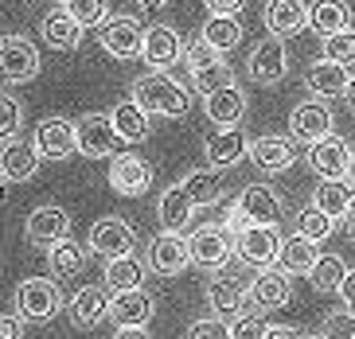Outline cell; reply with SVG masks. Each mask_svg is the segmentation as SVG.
<instances>
[{
	"label": "cell",
	"instance_id": "6da1fadb",
	"mask_svg": "<svg viewBox=\"0 0 355 339\" xmlns=\"http://www.w3.org/2000/svg\"><path fill=\"white\" fill-rule=\"evenodd\" d=\"M133 102L153 117H184L191 110V94L168 71H148L145 78L133 82Z\"/></svg>",
	"mask_w": 355,
	"mask_h": 339
},
{
	"label": "cell",
	"instance_id": "7a4b0ae2",
	"mask_svg": "<svg viewBox=\"0 0 355 339\" xmlns=\"http://www.w3.org/2000/svg\"><path fill=\"white\" fill-rule=\"evenodd\" d=\"M250 273H242L239 266H223L211 273L207 281V304H211V316H219V320H234L246 312V297H250Z\"/></svg>",
	"mask_w": 355,
	"mask_h": 339
},
{
	"label": "cell",
	"instance_id": "3957f363",
	"mask_svg": "<svg viewBox=\"0 0 355 339\" xmlns=\"http://www.w3.org/2000/svg\"><path fill=\"white\" fill-rule=\"evenodd\" d=\"M184 62H188V78L191 86H196L203 98L215 90H223V86H230V67L227 59H223L215 47H211L203 35H196V40L188 43V51H184Z\"/></svg>",
	"mask_w": 355,
	"mask_h": 339
},
{
	"label": "cell",
	"instance_id": "277c9868",
	"mask_svg": "<svg viewBox=\"0 0 355 339\" xmlns=\"http://www.w3.org/2000/svg\"><path fill=\"white\" fill-rule=\"evenodd\" d=\"M63 308V293L55 277H28L16 288V316L24 324H47Z\"/></svg>",
	"mask_w": 355,
	"mask_h": 339
},
{
	"label": "cell",
	"instance_id": "5b68a950",
	"mask_svg": "<svg viewBox=\"0 0 355 339\" xmlns=\"http://www.w3.org/2000/svg\"><path fill=\"white\" fill-rule=\"evenodd\" d=\"M78 153L86 160H110V156L121 153V133L114 129V117L110 113H86L78 117Z\"/></svg>",
	"mask_w": 355,
	"mask_h": 339
},
{
	"label": "cell",
	"instance_id": "8992f818",
	"mask_svg": "<svg viewBox=\"0 0 355 339\" xmlns=\"http://www.w3.org/2000/svg\"><path fill=\"white\" fill-rule=\"evenodd\" d=\"M35 74H40V47L28 35H8L0 47V78L8 86H20L32 82Z\"/></svg>",
	"mask_w": 355,
	"mask_h": 339
},
{
	"label": "cell",
	"instance_id": "52a82bcc",
	"mask_svg": "<svg viewBox=\"0 0 355 339\" xmlns=\"http://www.w3.org/2000/svg\"><path fill=\"white\" fill-rule=\"evenodd\" d=\"M230 230L227 226H199L196 234H188V250H191V266L199 269H223L234 254V242H230Z\"/></svg>",
	"mask_w": 355,
	"mask_h": 339
},
{
	"label": "cell",
	"instance_id": "ba28073f",
	"mask_svg": "<svg viewBox=\"0 0 355 339\" xmlns=\"http://www.w3.org/2000/svg\"><path fill=\"white\" fill-rule=\"evenodd\" d=\"M282 230L277 226H246L242 234H234V254H239V261H246V266H273L277 261V254H282Z\"/></svg>",
	"mask_w": 355,
	"mask_h": 339
},
{
	"label": "cell",
	"instance_id": "9c48e42d",
	"mask_svg": "<svg viewBox=\"0 0 355 339\" xmlns=\"http://www.w3.org/2000/svg\"><path fill=\"white\" fill-rule=\"evenodd\" d=\"M137 250V234L125 218H98L90 226V254L105 257V261H117V257H129Z\"/></svg>",
	"mask_w": 355,
	"mask_h": 339
},
{
	"label": "cell",
	"instance_id": "30bf717a",
	"mask_svg": "<svg viewBox=\"0 0 355 339\" xmlns=\"http://www.w3.org/2000/svg\"><path fill=\"white\" fill-rule=\"evenodd\" d=\"M98 40H102L105 55H114V59H141V51H145V28L133 16H110L98 28Z\"/></svg>",
	"mask_w": 355,
	"mask_h": 339
},
{
	"label": "cell",
	"instance_id": "8fae6325",
	"mask_svg": "<svg viewBox=\"0 0 355 339\" xmlns=\"http://www.w3.org/2000/svg\"><path fill=\"white\" fill-rule=\"evenodd\" d=\"M32 144L40 148L43 160H67L71 153H78V125L67 117H43L35 125Z\"/></svg>",
	"mask_w": 355,
	"mask_h": 339
},
{
	"label": "cell",
	"instance_id": "7c38bea8",
	"mask_svg": "<svg viewBox=\"0 0 355 339\" xmlns=\"http://www.w3.org/2000/svg\"><path fill=\"white\" fill-rule=\"evenodd\" d=\"M352 156H355V148L340 133L309 144V168H313L320 180H344V175L352 172Z\"/></svg>",
	"mask_w": 355,
	"mask_h": 339
},
{
	"label": "cell",
	"instance_id": "4fadbf2b",
	"mask_svg": "<svg viewBox=\"0 0 355 339\" xmlns=\"http://www.w3.org/2000/svg\"><path fill=\"white\" fill-rule=\"evenodd\" d=\"M105 180H110V187L117 195H145L148 184H153V168L137 153H117V156H110Z\"/></svg>",
	"mask_w": 355,
	"mask_h": 339
},
{
	"label": "cell",
	"instance_id": "5bb4252c",
	"mask_svg": "<svg viewBox=\"0 0 355 339\" xmlns=\"http://www.w3.org/2000/svg\"><path fill=\"white\" fill-rule=\"evenodd\" d=\"M24 234H28V242H32V246L51 250L55 242L71 238V215H67L63 207L43 203V207H35L32 215H28V223H24Z\"/></svg>",
	"mask_w": 355,
	"mask_h": 339
},
{
	"label": "cell",
	"instance_id": "9a60e30c",
	"mask_svg": "<svg viewBox=\"0 0 355 339\" xmlns=\"http://www.w3.org/2000/svg\"><path fill=\"white\" fill-rule=\"evenodd\" d=\"M184 40H180L176 28H168V24H153V28H145V51H141V59H145L148 71H168V67H176L180 59H184Z\"/></svg>",
	"mask_w": 355,
	"mask_h": 339
},
{
	"label": "cell",
	"instance_id": "2e32d148",
	"mask_svg": "<svg viewBox=\"0 0 355 339\" xmlns=\"http://www.w3.org/2000/svg\"><path fill=\"white\" fill-rule=\"evenodd\" d=\"M289 137L304 144H316L324 137H332V110L324 105V98H309L289 113Z\"/></svg>",
	"mask_w": 355,
	"mask_h": 339
},
{
	"label": "cell",
	"instance_id": "e0dca14e",
	"mask_svg": "<svg viewBox=\"0 0 355 339\" xmlns=\"http://www.w3.org/2000/svg\"><path fill=\"white\" fill-rule=\"evenodd\" d=\"M246 71H250V78H254V82H261V86L282 82L285 71H289V55H285V43L277 40V35H266L261 43H254Z\"/></svg>",
	"mask_w": 355,
	"mask_h": 339
},
{
	"label": "cell",
	"instance_id": "ac0fdd59",
	"mask_svg": "<svg viewBox=\"0 0 355 339\" xmlns=\"http://www.w3.org/2000/svg\"><path fill=\"white\" fill-rule=\"evenodd\" d=\"M234 207L242 211L246 226H277L282 218V195L270 184H246Z\"/></svg>",
	"mask_w": 355,
	"mask_h": 339
},
{
	"label": "cell",
	"instance_id": "d6986e66",
	"mask_svg": "<svg viewBox=\"0 0 355 339\" xmlns=\"http://www.w3.org/2000/svg\"><path fill=\"white\" fill-rule=\"evenodd\" d=\"M250 300L258 304L261 312H270V308H285L293 300V277L285 273V269H258L250 281Z\"/></svg>",
	"mask_w": 355,
	"mask_h": 339
},
{
	"label": "cell",
	"instance_id": "ffe728a7",
	"mask_svg": "<svg viewBox=\"0 0 355 339\" xmlns=\"http://www.w3.org/2000/svg\"><path fill=\"white\" fill-rule=\"evenodd\" d=\"M188 266H191L188 238H180V234L153 238V246H148V269H153V273H160V277H176V273H184Z\"/></svg>",
	"mask_w": 355,
	"mask_h": 339
},
{
	"label": "cell",
	"instance_id": "44dd1931",
	"mask_svg": "<svg viewBox=\"0 0 355 339\" xmlns=\"http://www.w3.org/2000/svg\"><path fill=\"white\" fill-rule=\"evenodd\" d=\"M110 308H114V297L105 285H86L71 297V320L74 328H98L102 320H110Z\"/></svg>",
	"mask_w": 355,
	"mask_h": 339
},
{
	"label": "cell",
	"instance_id": "7402d4cb",
	"mask_svg": "<svg viewBox=\"0 0 355 339\" xmlns=\"http://www.w3.org/2000/svg\"><path fill=\"white\" fill-rule=\"evenodd\" d=\"M203 110H207V117L215 121V129H239V121L246 117V110H250V102H246V94H242V86H223V90L207 94L203 98Z\"/></svg>",
	"mask_w": 355,
	"mask_h": 339
},
{
	"label": "cell",
	"instance_id": "603a6c76",
	"mask_svg": "<svg viewBox=\"0 0 355 339\" xmlns=\"http://www.w3.org/2000/svg\"><path fill=\"white\" fill-rule=\"evenodd\" d=\"M40 148L32 141H4L0 148V175L8 184H28L35 172H40Z\"/></svg>",
	"mask_w": 355,
	"mask_h": 339
},
{
	"label": "cell",
	"instance_id": "cb8c5ba5",
	"mask_svg": "<svg viewBox=\"0 0 355 339\" xmlns=\"http://www.w3.org/2000/svg\"><path fill=\"white\" fill-rule=\"evenodd\" d=\"M203 153H207V168H234L242 156H250V141L242 129H215V133L203 141Z\"/></svg>",
	"mask_w": 355,
	"mask_h": 339
},
{
	"label": "cell",
	"instance_id": "d4e9b609",
	"mask_svg": "<svg viewBox=\"0 0 355 339\" xmlns=\"http://www.w3.org/2000/svg\"><path fill=\"white\" fill-rule=\"evenodd\" d=\"M83 31H86V28L74 20V16L63 8V4H55V8L40 20L43 43H47V47H55V51H74V47L83 43Z\"/></svg>",
	"mask_w": 355,
	"mask_h": 339
},
{
	"label": "cell",
	"instance_id": "484cf974",
	"mask_svg": "<svg viewBox=\"0 0 355 339\" xmlns=\"http://www.w3.org/2000/svg\"><path fill=\"white\" fill-rule=\"evenodd\" d=\"M347 82H352V74H347L344 62L320 59V62H313V67L304 71V86H309V94H313V98H324V102H328V98H344Z\"/></svg>",
	"mask_w": 355,
	"mask_h": 339
},
{
	"label": "cell",
	"instance_id": "4316f807",
	"mask_svg": "<svg viewBox=\"0 0 355 339\" xmlns=\"http://www.w3.org/2000/svg\"><path fill=\"white\" fill-rule=\"evenodd\" d=\"M250 160L258 172H285V168H293V160H297V148H293V141H285V137H254L250 141Z\"/></svg>",
	"mask_w": 355,
	"mask_h": 339
},
{
	"label": "cell",
	"instance_id": "83f0119b",
	"mask_svg": "<svg viewBox=\"0 0 355 339\" xmlns=\"http://www.w3.org/2000/svg\"><path fill=\"white\" fill-rule=\"evenodd\" d=\"M157 312V300L153 293L145 288H133V293H117L114 297V308H110V320H114L117 328H145L148 320Z\"/></svg>",
	"mask_w": 355,
	"mask_h": 339
},
{
	"label": "cell",
	"instance_id": "f1b7e54d",
	"mask_svg": "<svg viewBox=\"0 0 355 339\" xmlns=\"http://www.w3.org/2000/svg\"><path fill=\"white\" fill-rule=\"evenodd\" d=\"M261 20H266L270 35L285 40V35H297L309 24V8H304V0H266Z\"/></svg>",
	"mask_w": 355,
	"mask_h": 339
},
{
	"label": "cell",
	"instance_id": "f546056e",
	"mask_svg": "<svg viewBox=\"0 0 355 339\" xmlns=\"http://www.w3.org/2000/svg\"><path fill=\"white\" fill-rule=\"evenodd\" d=\"M309 28L320 35V40H332L340 31L352 28V8L347 0H313L309 4Z\"/></svg>",
	"mask_w": 355,
	"mask_h": 339
},
{
	"label": "cell",
	"instance_id": "4dcf8cb0",
	"mask_svg": "<svg viewBox=\"0 0 355 339\" xmlns=\"http://www.w3.org/2000/svg\"><path fill=\"white\" fill-rule=\"evenodd\" d=\"M110 117H114V129L121 133L125 144H141V141H148V133H153V113H145L133 98L121 102V105H114Z\"/></svg>",
	"mask_w": 355,
	"mask_h": 339
},
{
	"label": "cell",
	"instance_id": "1f68e13d",
	"mask_svg": "<svg viewBox=\"0 0 355 339\" xmlns=\"http://www.w3.org/2000/svg\"><path fill=\"white\" fill-rule=\"evenodd\" d=\"M320 261V250L316 242H309L304 234H293L282 242V254H277V269H285L289 277H301V273H313V266Z\"/></svg>",
	"mask_w": 355,
	"mask_h": 339
},
{
	"label": "cell",
	"instance_id": "d6a6232c",
	"mask_svg": "<svg viewBox=\"0 0 355 339\" xmlns=\"http://www.w3.org/2000/svg\"><path fill=\"white\" fill-rule=\"evenodd\" d=\"M191 211H196V203L184 195V187H180V184L168 187L164 195H160V203H157L160 230H164V234H180V230L191 223Z\"/></svg>",
	"mask_w": 355,
	"mask_h": 339
},
{
	"label": "cell",
	"instance_id": "836d02e7",
	"mask_svg": "<svg viewBox=\"0 0 355 339\" xmlns=\"http://www.w3.org/2000/svg\"><path fill=\"white\" fill-rule=\"evenodd\" d=\"M145 273H148V261H141L137 254L129 257H117L105 266V288L110 293H133V288H145Z\"/></svg>",
	"mask_w": 355,
	"mask_h": 339
},
{
	"label": "cell",
	"instance_id": "e575fe53",
	"mask_svg": "<svg viewBox=\"0 0 355 339\" xmlns=\"http://www.w3.org/2000/svg\"><path fill=\"white\" fill-rule=\"evenodd\" d=\"M352 199H355V184H347V180H320L313 187V203L320 207L324 215H332L336 223L347 215Z\"/></svg>",
	"mask_w": 355,
	"mask_h": 339
},
{
	"label": "cell",
	"instance_id": "d590c367",
	"mask_svg": "<svg viewBox=\"0 0 355 339\" xmlns=\"http://www.w3.org/2000/svg\"><path fill=\"white\" fill-rule=\"evenodd\" d=\"M180 187H184V195L196 207H207L223 195V172L219 168H191V172L180 180Z\"/></svg>",
	"mask_w": 355,
	"mask_h": 339
},
{
	"label": "cell",
	"instance_id": "8d00e7d4",
	"mask_svg": "<svg viewBox=\"0 0 355 339\" xmlns=\"http://www.w3.org/2000/svg\"><path fill=\"white\" fill-rule=\"evenodd\" d=\"M199 35H203L219 55H227L242 43V24H239V16H207V24H203Z\"/></svg>",
	"mask_w": 355,
	"mask_h": 339
},
{
	"label": "cell",
	"instance_id": "74e56055",
	"mask_svg": "<svg viewBox=\"0 0 355 339\" xmlns=\"http://www.w3.org/2000/svg\"><path fill=\"white\" fill-rule=\"evenodd\" d=\"M47 266H51L55 281H63V277H74L78 269L86 266V250L74 242V238H63V242H55L51 250H47Z\"/></svg>",
	"mask_w": 355,
	"mask_h": 339
},
{
	"label": "cell",
	"instance_id": "f35d334b",
	"mask_svg": "<svg viewBox=\"0 0 355 339\" xmlns=\"http://www.w3.org/2000/svg\"><path fill=\"white\" fill-rule=\"evenodd\" d=\"M344 277H347V261L340 254H320V261H316L313 273H309L316 293H340Z\"/></svg>",
	"mask_w": 355,
	"mask_h": 339
},
{
	"label": "cell",
	"instance_id": "ab89813d",
	"mask_svg": "<svg viewBox=\"0 0 355 339\" xmlns=\"http://www.w3.org/2000/svg\"><path fill=\"white\" fill-rule=\"evenodd\" d=\"M293 226H297V234H304L309 242H316V246H320L324 238H332L336 218H332V215H324V211H320L316 203H309V207H301V211H297Z\"/></svg>",
	"mask_w": 355,
	"mask_h": 339
},
{
	"label": "cell",
	"instance_id": "60d3db41",
	"mask_svg": "<svg viewBox=\"0 0 355 339\" xmlns=\"http://www.w3.org/2000/svg\"><path fill=\"white\" fill-rule=\"evenodd\" d=\"M63 8L71 12L83 28H102V24L110 20V0H67Z\"/></svg>",
	"mask_w": 355,
	"mask_h": 339
},
{
	"label": "cell",
	"instance_id": "b9f144b4",
	"mask_svg": "<svg viewBox=\"0 0 355 339\" xmlns=\"http://www.w3.org/2000/svg\"><path fill=\"white\" fill-rule=\"evenodd\" d=\"M24 129V105L12 94H0V141H16Z\"/></svg>",
	"mask_w": 355,
	"mask_h": 339
},
{
	"label": "cell",
	"instance_id": "7bdbcfd3",
	"mask_svg": "<svg viewBox=\"0 0 355 339\" xmlns=\"http://www.w3.org/2000/svg\"><path fill=\"white\" fill-rule=\"evenodd\" d=\"M324 59L352 67V62H355V28L340 31V35H332V40H324Z\"/></svg>",
	"mask_w": 355,
	"mask_h": 339
},
{
	"label": "cell",
	"instance_id": "ee69618b",
	"mask_svg": "<svg viewBox=\"0 0 355 339\" xmlns=\"http://www.w3.org/2000/svg\"><path fill=\"white\" fill-rule=\"evenodd\" d=\"M266 331H270V324L254 312H242L230 320V339H266Z\"/></svg>",
	"mask_w": 355,
	"mask_h": 339
},
{
	"label": "cell",
	"instance_id": "f6af8a7d",
	"mask_svg": "<svg viewBox=\"0 0 355 339\" xmlns=\"http://www.w3.org/2000/svg\"><path fill=\"white\" fill-rule=\"evenodd\" d=\"M188 339H230V324L219 316H203L188 328Z\"/></svg>",
	"mask_w": 355,
	"mask_h": 339
},
{
	"label": "cell",
	"instance_id": "bcb514c9",
	"mask_svg": "<svg viewBox=\"0 0 355 339\" xmlns=\"http://www.w3.org/2000/svg\"><path fill=\"white\" fill-rule=\"evenodd\" d=\"M320 336H328V339H355V316L347 308H340V312H332V316L324 320V331Z\"/></svg>",
	"mask_w": 355,
	"mask_h": 339
},
{
	"label": "cell",
	"instance_id": "7dc6e473",
	"mask_svg": "<svg viewBox=\"0 0 355 339\" xmlns=\"http://www.w3.org/2000/svg\"><path fill=\"white\" fill-rule=\"evenodd\" d=\"M211 16H239L246 8V0H203Z\"/></svg>",
	"mask_w": 355,
	"mask_h": 339
},
{
	"label": "cell",
	"instance_id": "c3c4849f",
	"mask_svg": "<svg viewBox=\"0 0 355 339\" xmlns=\"http://www.w3.org/2000/svg\"><path fill=\"white\" fill-rule=\"evenodd\" d=\"M0 339H24V320L20 316H0Z\"/></svg>",
	"mask_w": 355,
	"mask_h": 339
},
{
	"label": "cell",
	"instance_id": "681fc988",
	"mask_svg": "<svg viewBox=\"0 0 355 339\" xmlns=\"http://www.w3.org/2000/svg\"><path fill=\"white\" fill-rule=\"evenodd\" d=\"M340 300H344V308L355 316V269H347L344 285H340Z\"/></svg>",
	"mask_w": 355,
	"mask_h": 339
},
{
	"label": "cell",
	"instance_id": "f907efd6",
	"mask_svg": "<svg viewBox=\"0 0 355 339\" xmlns=\"http://www.w3.org/2000/svg\"><path fill=\"white\" fill-rule=\"evenodd\" d=\"M266 339H301L297 331L289 328V324H270V331H266Z\"/></svg>",
	"mask_w": 355,
	"mask_h": 339
},
{
	"label": "cell",
	"instance_id": "816d5d0a",
	"mask_svg": "<svg viewBox=\"0 0 355 339\" xmlns=\"http://www.w3.org/2000/svg\"><path fill=\"white\" fill-rule=\"evenodd\" d=\"M114 339H153V336H148L145 328H117Z\"/></svg>",
	"mask_w": 355,
	"mask_h": 339
},
{
	"label": "cell",
	"instance_id": "f5cc1de1",
	"mask_svg": "<svg viewBox=\"0 0 355 339\" xmlns=\"http://www.w3.org/2000/svg\"><path fill=\"white\" fill-rule=\"evenodd\" d=\"M340 223H344V234L355 242V199H352V207H347V215L340 218Z\"/></svg>",
	"mask_w": 355,
	"mask_h": 339
},
{
	"label": "cell",
	"instance_id": "db71d44e",
	"mask_svg": "<svg viewBox=\"0 0 355 339\" xmlns=\"http://www.w3.org/2000/svg\"><path fill=\"white\" fill-rule=\"evenodd\" d=\"M137 4H141V8H148V12H157V8H168L172 0H137Z\"/></svg>",
	"mask_w": 355,
	"mask_h": 339
},
{
	"label": "cell",
	"instance_id": "11a10c76",
	"mask_svg": "<svg viewBox=\"0 0 355 339\" xmlns=\"http://www.w3.org/2000/svg\"><path fill=\"white\" fill-rule=\"evenodd\" d=\"M344 98H347V105L355 110V74H352V82H347V94H344Z\"/></svg>",
	"mask_w": 355,
	"mask_h": 339
},
{
	"label": "cell",
	"instance_id": "9f6ffc18",
	"mask_svg": "<svg viewBox=\"0 0 355 339\" xmlns=\"http://www.w3.org/2000/svg\"><path fill=\"white\" fill-rule=\"evenodd\" d=\"M347 180H352V184H355V156H352V172H347Z\"/></svg>",
	"mask_w": 355,
	"mask_h": 339
},
{
	"label": "cell",
	"instance_id": "6f0895ef",
	"mask_svg": "<svg viewBox=\"0 0 355 339\" xmlns=\"http://www.w3.org/2000/svg\"><path fill=\"white\" fill-rule=\"evenodd\" d=\"M4 184H8V180H4V175H0V195H4Z\"/></svg>",
	"mask_w": 355,
	"mask_h": 339
},
{
	"label": "cell",
	"instance_id": "680465c9",
	"mask_svg": "<svg viewBox=\"0 0 355 339\" xmlns=\"http://www.w3.org/2000/svg\"><path fill=\"white\" fill-rule=\"evenodd\" d=\"M301 339H328V336H301Z\"/></svg>",
	"mask_w": 355,
	"mask_h": 339
},
{
	"label": "cell",
	"instance_id": "91938a15",
	"mask_svg": "<svg viewBox=\"0 0 355 339\" xmlns=\"http://www.w3.org/2000/svg\"><path fill=\"white\" fill-rule=\"evenodd\" d=\"M55 4H67V0H55Z\"/></svg>",
	"mask_w": 355,
	"mask_h": 339
},
{
	"label": "cell",
	"instance_id": "94428289",
	"mask_svg": "<svg viewBox=\"0 0 355 339\" xmlns=\"http://www.w3.org/2000/svg\"><path fill=\"white\" fill-rule=\"evenodd\" d=\"M0 47H4V35H0Z\"/></svg>",
	"mask_w": 355,
	"mask_h": 339
}]
</instances>
